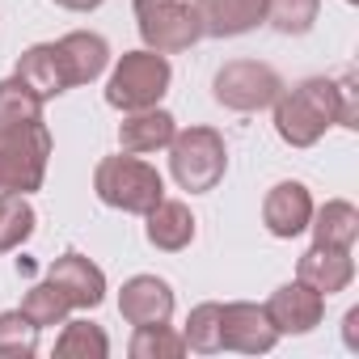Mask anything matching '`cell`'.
<instances>
[{
  "mask_svg": "<svg viewBox=\"0 0 359 359\" xmlns=\"http://www.w3.org/2000/svg\"><path fill=\"white\" fill-rule=\"evenodd\" d=\"M271 106H275V131L292 148H313L325 135V127L338 123V93L334 81L325 76H309L292 89H279Z\"/></svg>",
  "mask_w": 359,
  "mask_h": 359,
  "instance_id": "6da1fadb",
  "label": "cell"
},
{
  "mask_svg": "<svg viewBox=\"0 0 359 359\" xmlns=\"http://www.w3.org/2000/svg\"><path fill=\"white\" fill-rule=\"evenodd\" d=\"M93 191H97V199L106 208L144 216V212H152L165 199V177L148 161H140L135 152H118V156H102L97 161Z\"/></svg>",
  "mask_w": 359,
  "mask_h": 359,
  "instance_id": "7a4b0ae2",
  "label": "cell"
},
{
  "mask_svg": "<svg viewBox=\"0 0 359 359\" xmlns=\"http://www.w3.org/2000/svg\"><path fill=\"white\" fill-rule=\"evenodd\" d=\"M169 169L177 177V187L191 195H208L220 187V177L229 169V148L224 135L212 127H187L169 140Z\"/></svg>",
  "mask_w": 359,
  "mask_h": 359,
  "instance_id": "3957f363",
  "label": "cell"
},
{
  "mask_svg": "<svg viewBox=\"0 0 359 359\" xmlns=\"http://www.w3.org/2000/svg\"><path fill=\"white\" fill-rule=\"evenodd\" d=\"M169 60L161 51H127L114 72H110V85H106V102L114 110H148L156 106L165 93H169Z\"/></svg>",
  "mask_w": 359,
  "mask_h": 359,
  "instance_id": "277c9868",
  "label": "cell"
},
{
  "mask_svg": "<svg viewBox=\"0 0 359 359\" xmlns=\"http://www.w3.org/2000/svg\"><path fill=\"white\" fill-rule=\"evenodd\" d=\"M47 161H51L47 123L5 131L0 135V191H18V195L39 191L43 177H47Z\"/></svg>",
  "mask_w": 359,
  "mask_h": 359,
  "instance_id": "5b68a950",
  "label": "cell"
},
{
  "mask_svg": "<svg viewBox=\"0 0 359 359\" xmlns=\"http://www.w3.org/2000/svg\"><path fill=\"white\" fill-rule=\"evenodd\" d=\"M135 22H140L144 47L161 55L187 51L203 39L191 0H135Z\"/></svg>",
  "mask_w": 359,
  "mask_h": 359,
  "instance_id": "8992f818",
  "label": "cell"
},
{
  "mask_svg": "<svg viewBox=\"0 0 359 359\" xmlns=\"http://www.w3.org/2000/svg\"><path fill=\"white\" fill-rule=\"evenodd\" d=\"M279 89H283V76H279L271 64H258V60H233V64H224V68L216 72V81H212L216 102L229 106V110H241V114L266 110V106L279 97Z\"/></svg>",
  "mask_w": 359,
  "mask_h": 359,
  "instance_id": "52a82bcc",
  "label": "cell"
},
{
  "mask_svg": "<svg viewBox=\"0 0 359 359\" xmlns=\"http://www.w3.org/2000/svg\"><path fill=\"white\" fill-rule=\"evenodd\" d=\"M275 342H279V330L271 325L262 304H250V300L220 304V351L266 355Z\"/></svg>",
  "mask_w": 359,
  "mask_h": 359,
  "instance_id": "ba28073f",
  "label": "cell"
},
{
  "mask_svg": "<svg viewBox=\"0 0 359 359\" xmlns=\"http://www.w3.org/2000/svg\"><path fill=\"white\" fill-rule=\"evenodd\" d=\"M262 309H266V317H271V325L279 334H309L325 317V296L296 279V283H283Z\"/></svg>",
  "mask_w": 359,
  "mask_h": 359,
  "instance_id": "9c48e42d",
  "label": "cell"
},
{
  "mask_svg": "<svg viewBox=\"0 0 359 359\" xmlns=\"http://www.w3.org/2000/svg\"><path fill=\"white\" fill-rule=\"evenodd\" d=\"M309 220H313V195H309L304 182H279V187H271V195L262 203V224H266L271 237L292 241V237H300L309 229Z\"/></svg>",
  "mask_w": 359,
  "mask_h": 359,
  "instance_id": "30bf717a",
  "label": "cell"
},
{
  "mask_svg": "<svg viewBox=\"0 0 359 359\" xmlns=\"http://www.w3.org/2000/svg\"><path fill=\"white\" fill-rule=\"evenodd\" d=\"M296 279L309 283V287L321 292V296L346 292L351 279H355V258H351V250H342V245H317V241H313V250H304L300 262H296Z\"/></svg>",
  "mask_w": 359,
  "mask_h": 359,
  "instance_id": "8fae6325",
  "label": "cell"
},
{
  "mask_svg": "<svg viewBox=\"0 0 359 359\" xmlns=\"http://www.w3.org/2000/svg\"><path fill=\"white\" fill-rule=\"evenodd\" d=\"M203 39H237L266 22V0H191Z\"/></svg>",
  "mask_w": 359,
  "mask_h": 359,
  "instance_id": "7c38bea8",
  "label": "cell"
},
{
  "mask_svg": "<svg viewBox=\"0 0 359 359\" xmlns=\"http://www.w3.org/2000/svg\"><path fill=\"white\" fill-rule=\"evenodd\" d=\"M47 279L68 296L72 309H97L106 300V275L85 254H64L47 266Z\"/></svg>",
  "mask_w": 359,
  "mask_h": 359,
  "instance_id": "4fadbf2b",
  "label": "cell"
},
{
  "mask_svg": "<svg viewBox=\"0 0 359 359\" xmlns=\"http://www.w3.org/2000/svg\"><path fill=\"white\" fill-rule=\"evenodd\" d=\"M118 313L131 325H165L173 317V292L156 275H135L118 292Z\"/></svg>",
  "mask_w": 359,
  "mask_h": 359,
  "instance_id": "5bb4252c",
  "label": "cell"
},
{
  "mask_svg": "<svg viewBox=\"0 0 359 359\" xmlns=\"http://www.w3.org/2000/svg\"><path fill=\"white\" fill-rule=\"evenodd\" d=\"M60 60H64V72H68V85H89L106 72L110 64V43L102 34H89V30H72L64 34L60 43Z\"/></svg>",
  "mask_w": 359,
  "mask_h": 359,
  "instance_id": "9a60e30c",
  "label": "cell"
},
{
  "mask_svg": "<svg viewBox=\"0 0 359 359\" xmlns=\"http://www.w3.org/2000/svg\"><path fill=\"white\" fill-rule=\"evenodd\" d=\"M177 135V123L169 110L161 106H148V110H131L118 127V144L123 152H156V148H169V140Z\"/></svg>",
  "mask_w": 359,
  "mask_h": 359,
  "instance_id": "2e32d148",
  "label": "cell"
},
{
  "mask_svg": "<svg viewBox=\"0 0 359 359\" xmlns=\"http://www.w3.org/2000/svg\"><path fill=\"white\" fill-rule=\"evenodd\" d=\"M148 216V245L165 250V254H177V250H187L195 241V216L187 203H177V199H161Z\"/></svg>",
  "mask_w": 359,
  "mask_h": 359,
  "instance_id": "e0dca14e",
  "label": "cell"
},
{
  "mask_svg": "<svg viewBox=\"0 0 359 359\" xmlns=\"http://www.w3.org/2000/svg\"><path fill=\"white\" fill-rule=\"evenodd\" d=\"M18 76H22V81H26L43 102H47V97H60L64 89H72L55 43H39V47L22 51V60H18Z\"/></svg>",
  "mask_w": 359,
  "mask_h": 359,
  "instance_id": "ac0fdd59",
  "label": "cell"
},
{
  "mask_svg": "<svg viewBox=\"0 0 359 359\" xmlns=\"http://www.w3.org/2000/svg\"><path fill=\"white\" fill-rule=\"evenodd\" d=\"M309 229H313L317 245H342V250H351L359 241V212L346 199H330L325 208H313Z\"/></svg>",
  "mask_w": 359,
  "mask_h": 359,
  "instance_id": "d6986e66",
  "label": "cell"
},
{
  "mask_svg": "<svg viewBox=\"0 0 359 359\" xmlns=\"http://www.w3.org/2000/svg\"><path fill=\"white\" fill-rule=\"evenodd\" d=\"M34 123H43V97L22 76L0 81V135H5V131H22V127H34Z\"/></svg>",
  "mask_w": 359,
  "mask_h": 359,
  "instance_id": "ffe728a7",
  "label": "cell"
},
{
  "mask_svg": "<svg viewBox=\"0 0 359 359\" xmlns=\"http://www.w3.org/2000/svg\"><path fill=\"white\" fill-rule=\"evenodd\" d=\"M34 224H39V216L26 195L0 191V254H13L18 245H26L34 237Z\"/></svg>",
  "mask_w": 359,
  "mask_h": 359,
  "instance_id": "44dd1931",
  "label": "cell"
},
{
  "mask_svg": "<svg viewBox=\"0 0 359 359\" xmlns=\"http://www.w3.org/2000/svg\"><path fill=\"white\" fill-rule=\"evenodd\" d=\"M110 338L93 321H64V334L55 338V359H106Z\"/></svg>",
  "mask_w": 359,
  "mask_h": 359,
  "instance_id": "7402d4cb",
  "label": "cell"
},
{
  "mask_svg": "<svg viewBox=\"0 0 359 359\" xmlns=\"http://www.w3.org/2000/svg\"><path fill=\"white\" fill-rule=\"evenodd\" d=\"M34 351H39V325L22 309L0 313V359H30Z\"/></svg>",
  "mask_w": 359,
  "mask_h": 359,
  "instance_id": "603a6c76",
  "label": "cell"
},
{
  "mask_svg": "<svg viewBox=\"0 0 359 359\" xmlns=\"http://www.w3.org/2000/svg\"><path fill=\"white\" fill-rule=\"evenodd\" d=\"M127 351H131V359H182L187 342L165 321V325H135V338H131Z\"/></svg>",
  "mask_w": 359,
  "mask_h": 359,
  "instance_id": "cb8c5ba5",
  "label": "cell"
},
{
  "mask_svg": "<svg viewBox=\"0 0 359 359\" xmlns=\"http://www.w3.org/2000/svg\"><path fill=\"white\" fill-rule=\"evenodd\" d=\"M182 342H187V351H195V355H216V351H220V304H216V300L191 309L187 330H182Z\"/></svg>",
  "mask_w": 359,
  "mask_h": 359,
  "instance_id": "d4e9b609",
  "label": "cell"
},
{
  "mask_svg": "<svg viewBox=\"0 0 359 359\" xmlns=\"http://www.w3.org/2000/svg\"><path fill=\"white\" fill-rule=\"evenodd\" d=\"M68 296L47 279V283H39V287H30L26 292V300H22V313L39 325V330H47V325H64V317H68Z\"/></svg>",
  "mask_w": 359,
  "mask_h": 359,
  "instance_id": "484cf974",
  "label": "cell"
},
{
  "mask_svg": "<svg viewBox=\"0 0 359 359\" xmlns=\"http://www.w3.org/2000/svg\"><path fill=\"white\" fill-rule=\"evenodd\" d=\"M321 0H266V22L279 34H309Z\"/></svg>",
  "mask_w": 359,
  "mask_h": 359,
  "instance_id": "4316f807",
  "label": "cell"
},
{
  "mask_svg": "<svg viewBox=\"0 0 359 359\" xmlns=\"http://www.w3.org/2000/svg\"><path fill=\"white\" fill-rule=\"evenodd\" d=\"M334 93H338V127L355 131L359 127V81H355V72H342L334 81Z\"/></svg>",
  "mask_w": 359,
  "mask_h": 359,
  "instance_id": "83f0119b",
  "label": "cell"
},
{
  "mask_svg": "<svg viewBox=\"0 0 359 359\" xmlns=\"http://www.w3.org/2000/svg\"><path fill=\"white\" fill-rule=\"evenodd\" d=\"M342 338H346L351 351H359V309H351V313L342 317Z\"/></svg>",
  "mask_w": 359,
  "mask_h": 359,
  "instance_id": "f1b7e54d",
  "label": "cell"
},
{
  "mask_svg": "<svg viewBox=\"0 0 359 359\" xmlns=\"http://www.w3.org/2000/svg\"><path fill=\"white\" fill-rule=\"evenodd\" d=\"M60 9H72V13H89V9H97L102 0H55Z\"/></svg>",
  "mask_w": 359,
  "mask_h": 359,
  "instance_id": "f546056e",
  "label": "cell"
},
{
  "mask_svg": "<svg viewBox=\"0 0 359 359\" xmlns=\"http://www.w3.org/2000/svg\"><path fill=\"white\" fill-rule=\"evenodd\" d=\"M351 5H355V0H351Z\"/></svg>",
  "mask_w": 359,
  "mask_h": 359,
  "instance_id": "4dcf8cb0",
  "label": "cell"
}]
</instances>
